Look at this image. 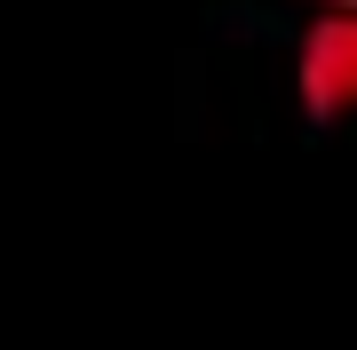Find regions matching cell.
<instances>
[{"label": "cell", "mask_w": 357, "mask_h": 350, "mask_svg": "<svg viewBox=\"0 0 357 350\" xmlns=\"http://www.w3.org/2000/svg\"><path fill=\"white\" fill-rule=\"evenodd\" d=\"M318 8H357V0H318Z\"/></svg>", "instance_id": "cell-2"}, {"label": "cell", "mask_w": 357, "mask_h": 350, "mask_svg": "<svg viewBox=\"0 0 357 350\" xmlns=\"http://www.w3.org/2000/svg\"><path fill=\"white\" fill-rule=\"evenodd\" d=\"M294 96L310 119H357V8H326L302 40Z\"/></svg>", "instance_id": "cell-1"}]
</instances>
